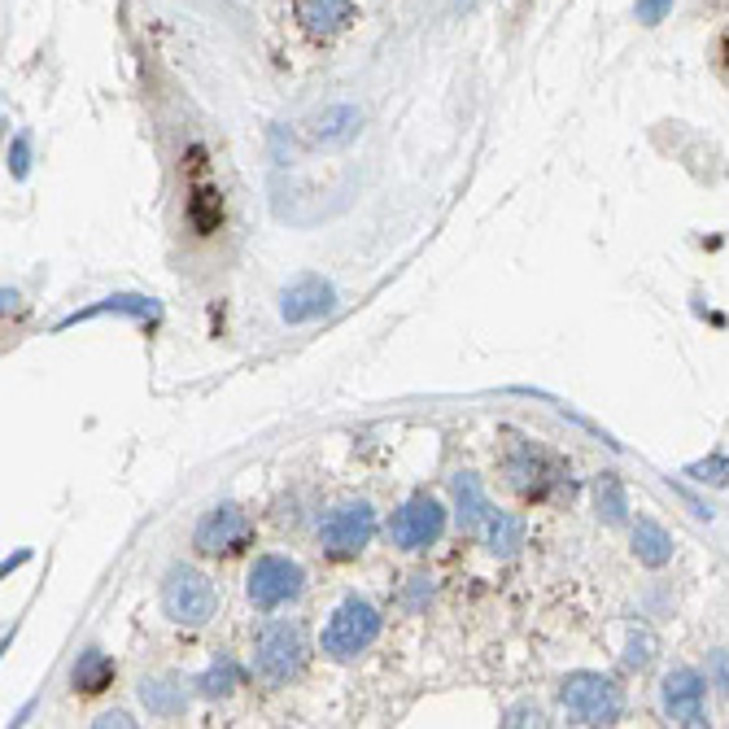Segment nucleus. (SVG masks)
Instances as JSON below:
<instances>
[{
  "instance_id": "obj_1",
  "label": "nucleus",
  "mask_w": 729,
  "mask_h": 729,
  "mask_svg": "<svg viewBox=\"0 0 729 729\" xmlns=\"http://www.w3.org/2000/svg\"><path fill=\"white\" fill-rule=\"evenodd\" d=\"M162 611L175 620V624H206L215 611H219V590L215 581L202 573V568H188V564H175L162 581Z\"/></svg>"
},
{
  "instance_id": "obj_2",
  "label": "nucleus",
  "mask_w": 729,
  "mask_h": 729,
  "mask_svg": "<svg viewBox=\"0 0 729 729\" xmlns=\"http://www.w3.org/2000/svg\"><path fill=\"white\" fill-rule=\"evenodd\" d=\"M559 704L577 726H616L624 712V699L603 673H568L559 686Z\"/></svg>"
},
{
  "instance_id": "obj_3",
  "label": "nucleus",
  "mask_w": 729,
  "mask_h": 729,
  "mask_svg": "<svg viewBox=\"0 0 729 729\" xmlns=\"http://www.w3.org/2000/svg\"><path fill=\"white\" fill-rule=\"evenodd\" d=\"M507 477H511L520 498H533V502L551 498L559 486H573L564 464L551 459L546 450H537L533 442H524L520 433H511V446H507Z\"/></svg>"
},
{
  "instance_id": "obj_4",
  "label": "nucleus",
  "mask_w": 729,
  "mask_h": 729,
  "mask_svg": "<svg viewBox=\"0 0 729 729\" xmlns=\"http://www.w3.org/2000/svg\"><path fill=\"white\" fill-rule=\"evenodd\" d=\"M371 537H376V507L363 498H350L319 520V546L333 559H355Z\"/></svg>"
},
{
  "instance_id": "obj_5",
  "label": "nucleus",
  "mask_w": 729,
  "mask_h": 729,
  "mask_svg": "<svg viewBox=\"0 0 729 729\" xmlns=\"http://www.w3.org/2000/svg\"><path fill=\"white\" fill-rule=\"evenodd\" d=\"M306 664V646H302V633L297 624H284V620H271L258 629V642H253V668L271 682V686H284L302 673Z\"/></svg>"
},
{
  "instance_id": "obj_6",
  "label": "nucleus",
  "mask_w": 729,
  "mask_h": 729,
  "mask_svg": "<svg viewBox=\"0 0 729 729\" xmlns=\"http://www.w3.org/2000/svg\"><path fill=\"white\" fill-rule=\"evenodd\" d=\"M376 638H380V611L371 608L367 599H359V595H350L341 608L333 611V620L324 629V655L355 660V655H363Z\"/></svg>"
},
{
  "instance_id": "obj_7",
  "label": "nucleus",
  "mask_w": 729,
  "mask_h": 729,
  "mask_svg": "<svg viewBox=\"0 0 729 729\" xmlns=\"http://www.w3.org/2000/svg\"><path fill=\"white\" fill-rule=\"evenodd\" d=\"M306 586V573L302 564H293L289 555H262L253 568H249V581H244V595L258 611H275L284 603H293Z\"/></svg>"
},
{
  "instance_id": "obj_8",
  "label": "nucleus",
  "mask_w": 729,
  "mask_h": 729,
  "mask_svg": "<svg viewBox=\"0 0 729 729\" xmlns=\"http://www.w3.org/2000/svg\"><path fill=\"white\" fill-rule=\"evenodd\" d=\"M442 533H446V507H442L437 498H428V493L402 502V511L389 520V537H393V546H402V551H424V546H433Z\"/></svg>"
},
{
  "instance_id": "obj_9",
  "label": "nucleus",
  "mask_w": 729,
  "mask_h": 729,
  "mask_svg": "<svg viewBox=\"0 0 729 729\" xmlns=\"http://www.w3.org/2000/svg\"><path fill=\"white\" fill-rule=\"evenodd\" d=\"M249 537H253V520L244 515L237 502H219L215 511L202 515V524L193 533V546L202 555H232V551H241Z\"/></svg>"
},
{
  "instance_id": "obj_10",
  "label": "nucleus",
  "mask_w": 729,
  "mask_h": 729,
  "mask_svg": "<svg viewBox=\"0 0 729 729\" xmlns=\"http://www.w3.org/2000/svg\"><path fill=\"white\" fill-rule=\"evenodd\" d=\"M704 699H708V682L695 668H677L660 686V704H664L668 721H677V726H708V704Z\"/></svg>"
},
{
  "instance_id": "obj_11",
  "label": "nucleus",
  "mask_w": 729,
  "mask_h": 729,
  "mask_svg": "<svg viewBox=\"0 0 729 729\" xmlns=\"http://www.w3.org/2000/svg\"><path fill=\"white\" fill-rule=\"evenodd\" d=\"M333 306H337V293H333V284L319 280V275H302L297 284H289V289L280 293V319H284V324L324 319V315H333Z\"/></svg>"
},
{
  "instance_id": "obj_12",
  "label": "nucleus",
  "mask_w": 729,
  "mask_h": 729,
  "mask_svg": "<svg viewBox=\"0 0 729 729\" xmlns=\"http://www.w3.org/2000/svg\"><path fill=\"white\" fill-rule=\"evenodd\" d=\"M293 18L302 22L306 35L333 40L359 18V4L355 0H293Z\"/></svg>"
},
{
  "instance_id": "obj_13",
  "label": "nucleus",
  "mask_w": 729,
  "mask_h": 729,
  "mask_svg": "<svg viewBox=\"0 0 729 729\" xmlns=\"http://www.w3.org/2000/svg\"><path fill=\"white\" fill-rule=\"evenodd\" d=\"M359 131H363V110L350 106V101H337V106H328L324 115L311 119V140L324 144V149H341V144H350Z\"/></svg>"
},
{
  "instance_id": "obj_14",
  "label": "nucleus",
  "mask_w": 729,
  "mask_h": 729,
  "mask_svg": "<svg viewBox=\"0 0 729 729\" xmlns=\"http://www.w3.org/2000/svg\"><path fill=\"white\" fill-rule=\"evenodd\" d=\"M101 315H127V319H157V302L153 297H140V293H115V297H101L97 306H84L75 315H66L57 324V333L75 328V324H88V319H101Z\"/></svg>"
},
{
  "instance_id": "obj_15",
  "label": "nucleus",
  "mask_w": 729,
  "mask_h": 729,
  "mask_svg": "<svg viewBox=\"0 0 729 729\" xmlns=\"http://www.w3.org/2000/svg\"><path fill=\"white\" fill-rule=\"evenodd\" d=\"M450 493H455L459 529H464V533L486 529V520L493 515V507H489L486 489H481V477H472V472H455V477H450Z\"/></svg>"
},
{
  "instance_id": "obj_16",
  "label": "nucleus",
  "mask_w": 729,
  "mask_h": 729,
  "mask_svg": "<svg viewBox=\"0 0 729 729\" xmlns=\"http://www.w3.org/2000/svg\"><path fill=\"white\" fill-rule=\"evenodd\" d=\"M633 555H638L642 568H664V564L673 559V537H668V529L642 515V520L633 524Z\"/></svg>"
},
{
  "instance_id": "obj_17",
  "label": "nucleus",
  "mask_w": 729,
  "mask_h": 729,
  "mask_svg": "<svg viewBox=\"0 0 729 729\" xmlns=\"http://www.w3.org/2000/svg\"><path fill=\"white\" fill-rule=\"evenodd\" d=\"M140 704L149 708V717H179L188 708V695L171 677H144L140 682Z\"/></svg>"
},
{
  "instance_id": "obj_18",
  "label": "nucleus",
  "mask_w": 729,
  "mask_h": 729,
  "mask_svg": "<svg viewBox=\"0 0 729 729\" xmlns=\"http://www.w3.org/2000/svg\"><path fill=\"white\" fill-rule=\"evenodd\" d=\"M70 682H75L79 695H101L115 682V660L106 651H84L70 668Z\"/></svg>"
},
{
  "instance_id": "obj_19",
  "label": "nucleus",
  "mask_w": 729,
  "mask_h": 729,
  "mask_svg": "<svg viewBox=\"0 0 729 729\" xmlns=\"http://www.w3.org/2000/svg\"><path fill=\"white\" fill-rule=\"evenodd\" d=\"M520 542H524V524L515 520V515H507V511H493L486 520V546L493 555H515L520 551Z\"/></svg>"
},
{
  "instance_id": "obj_20",
  "label": "nucleus",
  "mask_w": 729,
  "mask_h": 729,
  "mask_svg": "<svg viewBox=\"0 0 729 729\" xmlns=\"http://www.w3.org/2000/svg\"><path fill=\"white\" fill-rule=\"evenodd\" d=\"M241 682H244V668L232 660V655H224L219 664H210V668L197 677V686H202L206 699H224V695H232Z\"/></svg>"
},
{
  "instance_id": "obj_21",
  "label": "nucleus",
  "mask_w": 729,
  "mask_h": 729,
  "mask_svg": "<svg viewBox=\"0 0 729 729\" xmlns=\"http://www.w3.org/2000/svg\"><path fill=\"white\" fill-rule=\"evenodd\" d=\"M188 224L206 237V232H215L219 224H224V202H219V193L215 188H193V197H188Z\"/></svg>"
},
{
  "instance_id": "obj_22",
  "label": "nucleus",
  "mask_w": 729,
  "mask_h": 729,
  "mask_svg": "<svg viewBox=\"0 0 729 729\" xmlns=\"http://www.w3.org/2000/svg\"><path fill=\"white\" fill-rule=\"evenodd\" d=\"M595 498H599V515H603L608 524H624V520H629V502H624V486H620V477L603 472V477H599V486H595Z\"/></svg>"
},
{
  "instance_id": "obj_23",
  "label": "nucleus",
  "mask_w": 729,
  "mask_h": 729,
  "mask_svg": "<svg viewBox=\"0 0 729 729\" xmlns=\"http://www.w3.org/2000/svg\"><path fill=\"white\" fill-rule=\"evenodd\" d=\"M655 651H660V642H655L651 629H629V642H624V664H629V668L642 673V668L655 660Z\"/></svg>"
},
{
  "instance_id": "obj_24",
  "label": "nucleus",
  "mask_w": 729,
  "mask_h": 729,
  "mask_svg": "<svg viewBox=\"0 0 729 729\" xmlns=\"http://www.w3.org/2000/svg\"><path fill=\"white\" fill-rule=\"evenodd\" d=\"M686 477L699 481V486H729V455H712V459L690 464Z\"/></svg>"
},
{
  "instance_id": "obj_25",
  "label": "nucleus",
  "mask_w": 729,
  "mask_h": 729,
  "mask_svg": "<svg viewBox=\"0 0 729 729\" xmlns=\"http://www.w3.org/2000/svg\"><path fill=\"white\" fill-rule=\"evenodd\" d=\"M26 171H31V140H26V131H18L13 144H9V175L26 179Z\"/></svg>"
},
{
  "instance_id": "obj_26",
  "label": "nucleus",
  "mask_w": 729,
  "mask_h": 729,
  "mask_svg": "<svg viewBox=\"0 0 729 729\" xmlns=\"http://www.w3.org/2000/svg\"><path fill=\"white\" fill-rule=\"evenodd\" d=\"M673 4H677V0H638V4H633V18H638L642 26H660V22L673 13Z\"/></svg>"
},
{
  "instance_id": "obj_27",
  "label": "nucleus",
  "mask_w": 729,
  "mask_h": 729,
  "mask_svg": "<svg viewBox=\"0 0 729 729\" xmlns=\"http://www.w3.org/2000/svg\"><path fill=\"white\" fill-rule=\"evenodd\" d=\"M708 673H712V682H717V686H721V690L729 695V651H726V646L708 655Z\"/></svg>"
},
{
  "instance_id": "obj_28",
  "label": "nucleus",
  "mask_w": 729,
  "mask_h": 729,
  "mask_svg": "<svg viewBox=\"0 0 729 729\" xmlns=\"http://www.w3.org/2000/svg\"><path fill=\"white\" fill-rule=\"evenodd\" d=\"M502 726H542V712H537V708H529V704H524V708H511V712H507V721H502Z\"/></svg>"
},
{
  "instance_id": "obj_29",
  "label": "nucleus",
  "mask_w": 729,
  "mask_h": 729,
  "mask_svg": "<svg viewBox=\"0 0 729 729\" xmlns=\"http://www.w3.org/2000/svg\"><path fill=\"white\" fill-rule=\"evenodd\" d=\"M428 595H433V590H428V577H415V586H411V595H406V608L415 611Z\"/></svg>"
},
{
  "instance_id": "obj_30",
  "label": "nucleus",
  "mask_w": 729,
  "mask_h": 729,
  "mask_svg": "<svg viewBox=\"0 0 729 729\" xmlns=\"http://www.w3.org/2000/svg\"><path fill=\"white\" fill-rule=\"evenodd\" d=\"M110 726H119V729H131L135 721L127 717V712H106V717H97V729H110Z\"/></svg>"
},
{
  "instance_id": "obj_31",
  "label": "nucleus",
  "mask_w": 729,
  "mask_h": 729,
  "mask_svg": "<svg viewBox=\"0 0 729 729\" xmlns=\"http://www.w3.org/2000/svg\"><path fill=\"white\" fill-rule=\"evenodd\" d=\"M26 559H31V551H18V555H13V559H4V573H13V568H22V564H26Z\"/></svg>"
},
{
  "instance_id": "obj_32",
  "label": "nucleus",
  "mask_w": 729,
  "mask_h": 729,
  "mask_svg": "<svg viewBox=\"0 0 729 729\" xmlns=\"http://www.w3.org/2000/svg\"><path fill=\"white\" fill-rule=\"evenodd\" d=\"M717 57H721V70H729V31L721 35V44H717Z\"/></svg>"
}]
</instances>
